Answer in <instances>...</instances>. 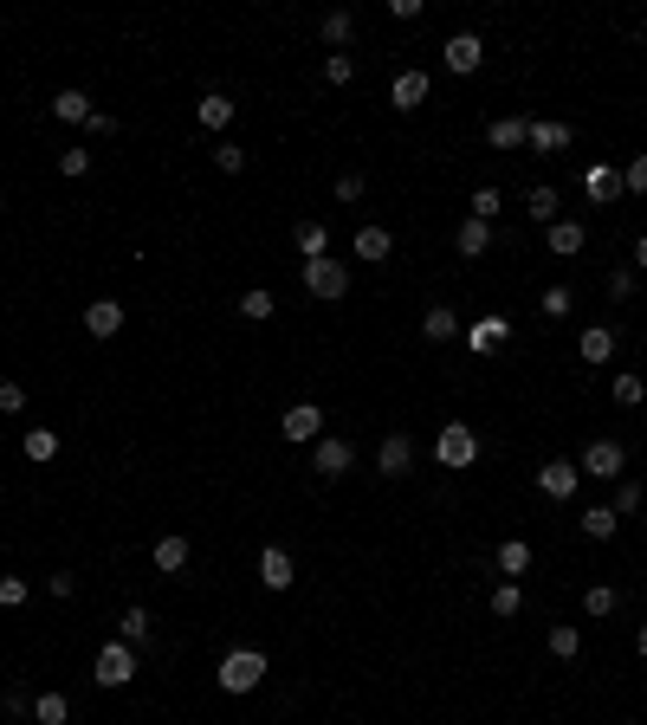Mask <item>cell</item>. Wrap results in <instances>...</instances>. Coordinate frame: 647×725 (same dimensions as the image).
I'll return each mask as SVG.
<instances>
[{
	"instance_id": "1",
	"label": "cell",
	"mask_w": 647,
	"mask_h": 725,
	"mask_svg": "<svg viewBox=\"0 0 647 725\" xmlns=\"http://www.w3.org/2000/svg\"><path fill=\"white\" fill-rule=\"evenodd\" d=\"M266 674H272V667H266V654H259V648H233V654H220V693H253Z\"/></svg>"
},
{
	"instance_id": "2",
	"label": "cell",
	"mask_w": 647,
	"mask_h": 725,
	"mask_svg": "<svg viewBox=\"0 0 647 725\" xmlns=\"http://www.w3.org/2000/svg\"><path fill=\"white\" fill-rule=\"evenodd\" d=\"M136 667H143V654H136L130 641H104L98 661H91V680H98V687H130Z\"/></svg>"
},
{
	"instance_id": "3",
	"label": "cell",
	"mask_w": 647,
	"mask_h": 725,
	"mask_svg": "<svg viewBox=\"0 0 647 725\" xmlns=\"http://www.w3.org/2000/svg\"><path fill=\"white\" fill-rule=\"evenodd\" d=\"M434 460L440 467H473L479 460V434L466 428V421H447V428L434 434Z\"/></svg>"
},
{
	"instance_id": "4",
	"label": "cell",
	"mask_w": 647,
	"mask_h": 725,
	"mask_svg": "<svg viewBox=\"0 0 647 725\" xmlns=\"http://www.w3.org/2000/svg\"><path fill=\"white\" fill-rule=\"evenodd\" d=\"M305 292L311 298H324V305H330V298H343V292H350V266H343V259H305Z\"/></svg>"
},
{
	"instance_id": "5",
	"label": "cell",
	"mask_w": 647,
	"mask_h": 725,
	"mask_svg": "<svg viewBox=\"0 0 647 725\" xmlns=\"http://www.w3.org/2000/svg\"><path fill=\"white\" fill-rule=\"evenodd\" d=\"M622 467H628L622 441H589L583 447V473H589V480H622Z\"/></svg>"
},
{
	"instance_id": "6",
	"label": "cell",
	"mask_w": 647,
	"mask_h": 725,
	"mask_svg": "<svg viewBox=\"0 0 647 725\" xmlns=\"http://www.w3.org/2000/svg\"><path fill=\"white\" fill-rule=\"evenodd\" d=\"M440 59H447V72H460V78H473L479 65H486V46H479V33H453L447 46H440Z\"/></svg>"
},
{
	"instance_id": "7",
	"label": "cell",
	"mask_w": 647,
	"mask_h": 725,
	"mask_svg": "<svg viewBox=\"0 0 647 725\" xmlns=\"http://www.w3.org/2000/svg\"><path fill=\"white\" fill-rule=\"evenodd\" d=\"M311 467H318L324 480H343V473L356 467V447L343 441V434H324V441H318V454H311Z\"/></svg>"
},
{
	"instance_id": "8",
	"label": "cell",
	"mask_w": 647,
	"mask_h": 725,
	"mask_svg": "<svg viewBox=\"0 0 647 725\" xmlns=\"http://www.w3.org/2000/svg\"><path fill=\"white\" fill-rule=\"evenodd\" d=\"M279 428H285V441H324V408L318 402H292Z\"/></svg>"
},
{
	"instance_id": "9",
	"label": "cell",
	"mask_w": 647,
	"mask_h": 725,
	"mask_svg": "<svg viewBox=\"0 0 647 725\" xmlns=\"http://www.w3.org/2000/svg\"><path fill=\"white\" fill-rule=\"evenodd\" d=\"M576 480H583L576 460H544V467H538V492H544V499H570Z\"/></svg>"
},
{
	"instance_id": "10",
	"label": "cell",
	"mask_w": 647,
	"mask_h": 725,
	"mask_svg": "<svg viewBox=\"0 0 647 725\" xmlns=\"http://www.w3.org/2000/svg\"><path fill=\"white\" fill-rule=\"evenodd\" d=\"M583 195L596 201V208H609V201L622 195V169H615V162H589L583 169Z\"/></svg>"
},
{
	"instance_id": "11",
	"label": "cell",
	"mask_w": 647,
	"mask_h": 725,
	"mask_svg": "<svg viewBox=\"0 0 647 725\" xmlns=\"http://www.w3.org/2000/svg\"><path fill=\"white\" fill-rule=\"evenodd\" d=\"M376 473H382V480L415 473V441H408V434H389V441H382V454H376Z\"/></svg>"
},
{
	"instance_id": "12",
	"label": "cell",
	"mask_w": 647,
	"mask_h": 725,
	"mask_svg": "<svg viewBox=\"0 0 647 725\" xmlns=\"http://www.w3.org/2000/svg\"><path fill=\"white\" fill-rule=\"evenodd\" d=\"M259 583H266V590H292V583H298V564H292V551H279V544H266V551H259Z\"/></svg>"
},
{
	"instance_id": "13",
	"label": "cell",
	"mask_w": 647,
	"mask_h": 725,
	"mask_svg": "<svg viewBox=\"0 0 647 725\" xmlns=\"http://www.w3.org/2000/svg\"><path fill=\"white\" fill-rule=\"evenodd\" d=\"M531 149H544V156H563L570 149V123L563 117H531V136H525Z\"/></svg>"
},
{
	"instance_id": "14",
	"label": "cell",
	"mask_w": 647,
	"mask_h": 725,
	"mask_svg": "<svg viewBox=\"0 0 647 725\" xmlns=\"http://www.w3.org/2000/svg\"><path fill=\"white\" fill-rule=\"evenodd\" d=\"M389 104L395 111H421V104H428V72H395Z\"/></svg>"
},
{
	"instance_id": "15",
	"label": "cell",
	"mask_w": 647,
	"mask_h": 725,
	"mask_svg": "<svg viewBox=\"0 0 647 725\" xmlns=\"http://www.w3.org/2000/svg\"><path fill=\"white\" fill-rule=\"evenodd\" d=\"M85 331L91 337H117L123 331V305H117V298H91V305H85Z\"/></svg>"
},
{
	"instance_id": "16",
	"label": "cell",
	"mask_w": 647,
	"mask_h": 725,
	"mask_svg": "<svg viewBox=\"0 0 647 725\" xmlns=\"http://www.w3.org/2000/svg\"><path fill=\"white\" fill-rule=\"evenodd\" d=\"M505 337H512L505 318H479L473 331H466V344H473V357H492V350H505Z\"/></svg>"
},
{
	"instance_id": "17",
	"label": "cell",
	"mask_w": 647,
	"mask_h": 725,
	"mask_svg": "<svg viewBox=\"0 0 647 725\" xmlns=\"http://www.w3.org/2000/svg\"><path fill=\"white\" fill-rule=\"evenodd\" d=\"M486 246H492V221H473V214H466L460 234H453V253H460V259H479Z\"/></svg>"
},
{
	"instance_id": "18",
	"label": "cell",
	"mask_w": 647,
	"mask_h": 725,
	"mask_svg": "<svg viewBox=\"0 0 647 725\" xmlns=\"http://www.w3.org/2000/svg\"><path fill=\"white\" fill-rule=\"evenodd\" d=\"M492 564H499V577H505V583H518V577L531 570V544H525V538H505Z\"/></svg>"
},
{
	"instance_id": "19",
	"label": "cell",
	"mask_w": 647,
	"mask_h": 725,
	"mask_svg": "<svg viewBox=\"0 0 647 725\" xmlns=\"http://www.w3.org/2000/svg\"><path fill=\"white\" fill-rule=\"evenodd\" d=\"M544 240H550V253H557V259L583 253V221H563V214H557V221L544 227Z\"/></svg>"
},
{
	"instance_id": "20",
	"label": "cell",
	"mask_w": 647,
	"mask_h": 725,
	"mask_svg": "<svg viewBox=\"0 0 647 725\" xmlns=\"http://www.w3.org/2000/svg\"><path fill=\"white\" fill-rule=\"evenodd\" d=\"M525 136H531V117H499V123H486V143H492V149H525Z\"/></svg>"
},
{
	"instance_id": "21",
	"label": "cell",
	"mask_w": 647,
	"mask_h": 725,
	"mask_svg": "<svg viewBox=\"0 0 647 725\" xmlns=\"http://www.w3.org/2000/svg\"><path fill=\"white\" fill-rule=\"evenodd\" d=\"M149 557H156L162 577H182V570H188V538H175V531H169V538H156V551H149Z\"/></svg>"
},
{
	"instance_id": "22",
	"label": "cell",
	"mask_w": 647,
	"mask_h": 725,
	"mask_svg": "<svg viewBox=\"0 0 647 725\" xmlns=\"http://www.w3.org/2000/svg\"><path fill=\"white\" fill-rule=\"evenodd\" d=\"M389 253H395L389 227H356V259H369V266H382Z\"/></svg>"
},
{
	"instance_id": "23",
	"label": "cell",
	"mask_w": 647,
	"mask_h": 725,
	"mask_svg": "<svg viewBox=\"0 0 647 725\" xmlns=\"http://www.w3.org/2000/svg\"><path fill=\"white\" fill-rule=\"evenodd\" d=\"M195 117H201V130H227V123H233V98H227V91H208V98L195 104Z\"/></svg>"
},
{
	"instance_id": "24",
	"label": "cell",
	"mask_w": 647,
	"mask_h": 725,
	"mask_svg": "<svg viewBox=\"0 0 647 725\" xmlns=\"http://www.w3.org/2000/svg\"><path fill=\"white\" fill-rule=\"evenodd\" d=\"M350 33H356V13H350V7H330V13H324V46L343 52V46H350Z\"/></svg>"
},
{
	"instance_id": "25",
	"label": "cell",
	"mask_w": 647,
	"mask_h": 725,
	"mask_svg": "<svg viewBox=\"0 0 647 725\" xmlns=\"http://www.w3.org/2000/svg\"><path fill=\"white\" fill-rule=\"evenodd\" d=\"M272 311H279V298H272L266 285H253V292H240V318H246V324H272Z\"/></svg>"
},
{
	"instance_id": "26",
	"label": "cell",
	"mask_w": 647,
	"mask_h": 725,
	"mask_svg": "<svg viewBox=\"0 0 647 725\" xmlns=\"http://www.w3.org/2000/svg\"><path fill=\"white\" fill-rule=\"evenodd\" d=\"M149 628H156V615H149L143 603H136V609H123V622H117V641H130V648H143V641H149Z\"/></svg>"
},
{
	"instance_id": "27",
	"label": "cell",
	"mask_w": 647,
	"mask_h": 725,
	"mask_svg": "<svg viewBox=\"0 0 647 725\" xmlns=\"http://www.w3.org/2000/svg\"><path fill=\"white\" fill-rule=\"evenodd\" d=\"M421 331H428V344H453V337H460V318H453L447 305H428V318H421Z\"/></svg>"
},
{
	"instance_id": "28",
	"label": "cell",
	"mask_w": 647,
	"mask_h": 725,
	"mask_svg": "<svg viewBox=\"0 0 647 725\" xmlns=\"http://www.w3.org/2000/svg\"><path fill=\"white\" fill-rule=\"evenodd\" d=\"M615 357V331L609 324H589L583 331V363H609Z\"/></svg>"
},
{
	"instance_id": "29",
	"label": "cell",
	"mask_w": 647,
	"mask_h": 725,
	"mask_svg": "<svg viewBox=\"0 0 647 725\" xmlns=\"http://www.w3.org/2000/svg\"><path fill=\"white\" fill-rule=\"evenodd\" d=\"M33 719L39 725H65L72 719V700H65V693H33Z\"/></svg>"
},
{
	"instance_id": "30",
	"label": "cell",
	"mask_w": 647,
	"mask_h": 725,
	"mask_svg": "<svg viewBox=\"0 0 647 725\" xmlns=\"http://www.w3.org/2000/svg\"><path fill=\"white\" fill-rule=\"evenodd\" d=\"M52 117L59 123H91V98L85 91H59V98H52Z\"/></svg>"
},
{
	"instance_id": "31",
	"label": "cell",
	"mask_w": 647,
	"mask_h": 725,
	"mask_svg": "<svg viewBox=\"0 0 647 725\" xmlns=\"http://www.w3.org/2000/svg\"><path fill=\"white\" fill-rule=\"evenodd\" d=\"M550 654H557V661H576V654H583V628L557 622V628H550Z\"/></svg>"
},
{
	"instance_id": "32",
	"label": "cell",
	"mask_w": 647,
	"mask_h": 725,
	"mask_svg": "<svg viewBox=\"0 0 647 725\" xmlns=\"http://www.w3.org/2000/svg\"><path fill=\"white\" fill-rule=\"evenodd\" d=\"M298 253H305V259H324L330 253V227L324 221H298Z\"/></svg>"
},
{
	"instance_id": "33",
	"label": "cell",
	"mask_w": 647,
	"mask_h": 725,
	"mask_svg": "<svg viewBox=\"0 0 647 725\" xmlns=\"http://www.w3.org/2000/svg\"><path fill=\"white\" fill-rule=\"evenodd\" d=\"M615 525H622V518H615V505H589V512H583V538H615Z\"/></svg>"
},
{
	"instance_id": "34",
	"label": "cell",
	"mask_w": 647,
	"mask_h": 725,
	"mask_svg": "<svg viewBox=\"0 0 647 725\" xmlns=\"http://www.w3.org/2000/svg\"><path fill=\"white\" fill-rule=\"evenodd\" d=\"M525 208H531V221H538V227H550V221H557V188H531Z\"/></svg>"
},
{
	"instance_id": "35",
	"label": "cell",
	"mask_w": 647,
	"mask_h": 725,
	"mask_svg": "<svg viewBox=\"0 0 647 725\" xmlns=\"http://www.w3.org/2000/svg\"><path fill=\"white\" fill-rule=\"evenodd\" d=\"M635 512H641V480L622 473V480H615V518H635Z\"/></svg>"
},
{
	"instance_id": "36",
	"label": "cell",
	"mask_w": 647,
	"mask_h": 725,
	"mask_svg": "<svg viewBox=\"0 0 647 725\" xmlns=\"http://www.w3.org/2000/svg\"><path fill=\"white\" fill-rule=\"evenodd\" d=\"M570 305H576V298H570V285H550V292L538 298V311H544V318H570Z\"/></svg>"
},
{
	"instance_id": "37",
	"label": "cell",
	"mask_w": 647,
	"mask_h": 725,
	"mask_svg": "<svg viewBox=\"0 0 647 725\" xmlns=\"http://www.w3.org/2000/svg\"><path fill=\"white\" fill-rule=\"evenodd\" d=\"M324 78H330V85H350V78H356V59H350V52H324Z\"/></svg>"
},
{
	"instance_id": "38",
	"label": "cell",
	"mask_w": 647,
	"mask_h": 725,
	"mask_svg": "<svg viewBox=\"0 0 647 725\" xmlns=\"http://www.w3.org/2000/svg\"><path fill=\"white\" fill-rule=\"evenodd\" d=\"M52 454H59V434H52V428H33V434H26V460H52Z\"/></svg>"
},
{
	"instance_id": "39",
	"label": "cell",
	"mask_w": 647,
	"mask_h": 725,
	"mask_svg": "<svg viewBox=\"0 0 647 725\" xmlns=\"http://www.w3.org/2000/svg\"><path fill=\"white\" fill-rule=\"evenodd\" d=\"M615 402H622V408H641L647 402V382L641 376H615Z\"/></svg>"
},
{
	"instance_id": "40",
	"label": "cell",
	"mask_w": 647,
	"mask_h": 725,
	"mask_svg": "<svg viewBox=\"0 0 647 725\" xmlns=\"http://www.w3.org/2000/svg\"><path fill=\"white\" fill-rule=\"evenodd\" d=\"M583 609L589 615H615V590H609V583H589V590H583Z\"/></svg>"
},
{
	"instance_id": "41",
	"label": "cell",
	"mask_w": 647,
	"mask_h": 725,
	"mask_svg": "<svg viewBox=\"0 0 647 725\" xmlns=\"http://www.w3.org/2000/svg\"><path fill=\"white\" fill-rule=\"evenodd\" d=\"M214 169H220V175H240V169H246V149H240V143H220V149H214Z\"/></svg>"
},
{
	"instance_id": "42",
	"label": "cell",
	"mask_w": 647,
	"mask_h": 725,
	"mask_svg": "<svg viewBox=\"0 0 647 725\" xmlns=\"http://www.w3.org/2000/svg\"><path fill=\"white\" fill-rule=\"evenodd\" d=\"M518 609H525L518 583H499V590H492V615H518Z\"/></svg>"
},
{
	"instance_id": "43",
	"label": "cell",
	"mask_w": 647,
	"mask_h": 725,
	"mask_svg": "<svg viewBox=\"0 0 647 725\" xmlns=\"http://www.w3.org/2000/svg\"><path fill=\"white\" fill-rule=\"evenodd\" d=\"M622 195H647V156H635L622 169Z\"/></svg>"
},
{
	"instance_id": "44",
	"label": "cell",
	"mask_w": 647,
	"mask_h": 725,
	"mask_svg": "<svg viewBox=\"0 0 647 725\" xmlns=\"http://www.w3.org/2000/svg\"><path fill=\"white\" fill-rule=\"evenodd\" d=\"M26 596H33V590H26V577H0V609H20Z\"/></svg>"
},
{
	"instance_id": "45",
	"label": "cell",
	"mask_w": 647,
	"mask_h": 725,
	"mask_svg": "<svg viewBox=\"0 0 647 725\" xmlns=\"http://www.w3.org/2000/svg\"><path fill=\"white\" fill-rule=\"evenodd\" d=\"M499 208H505V201H499V188H479V195H473V221H492Z\"/></svg>"
},
{
	"instance_id": "46",
	"label": "cell",
	"mask_w": 647,
	"mask_h": 725,
	"mask_svg": "<svg viewBox=\"0 0 647 725\" xmlns=\"http://www.w3.org/2000/svg\"><path fill=\"white\" fill-rule=\"evenodd\" d=\"M20 408H26V389L20 382H0V415H20Z\"/></svg>"
},
{
	"instance_id": "47",
	"label": "cell",
	"mask_w": 647,
	"mask_h": 725,
	"mask_svg": "<svg viewBox=\"0 0 647 725\" xmlns=\"http://www.w3.org/2000/svg\"><path fill=\"white\" fill-rule=\"evenodd\" d=\"M363 188H369V182H363L356 169H350V175H337V201H363Z\"/></svg>"
},
{
	"instance_id": "48",
	"label": "cell",
	"mask_w": 647,
	"mask_h": 725,
	"mask_svg": "<svg viewBox=\"0 0 647 725\" xmlns=\"http://www.w3.org/2000/svg\"><path fill=\"white\" fill-rule=\"evenodd\" d=\"M628 292H635V272H628V266H622V272H609V298H615V305H622Z\"/></svg>"
},
{
	"instance_id": "49",
	"label": "cell",
	"mask_w": 647,
	"mask_h": 725,
	"mask_svg": "<svg viewBox=\"0 0 647 725\" xmlns=\"http://www.w3.org/2000/svg\"><path fill=\"white\" fill-rule=\"evenodd\" d=\"M59 169H65V175H85V169H91V149H65Z\"/></svg>"
},
{
	"instance_id": "50",
	"label": "cell",
	"mask_w": 647,
	"mask_h": 725,
	"mask_svg": "<svg viewBox=\"0 0 647 725\" xmlns=\"http://www.w3.org/2000/svg\"><path fill=\"white\" fill-rule=\"evenodd\" d=\"M72 590H78V583H72V570H52V577H46V596H59V603H65Z\"/></svg>"
},
{
	"instance_id": "51",
	"label": "cell",
	"mask_w": 647,
	"mask_h": 725,
	"mask_svg": "<svg viewBox=\"0 0 647 725\" xmlns=\"http://www.w3.org/2000/svg\"><path fill=\"white\" fill-rule=\"evenodd\" d=\"M7 713H13V725H20V713H33V693L13 687V693H7Z\"/></svg>"
},
{
	"instance_id": "52",
	"label": "cell",
	"mask_w": 647,
	"mask_h": 725,
	"mask_svg": "<svg viewBox=\"0 0 647 725\" xmlns=\"http://www.w3.org/2000/svg\"><path fill=\"white\" fill-rule=\"evenodd\" d=\"M85 130H91V136H117V117H110V111H91Z\"/></svg>"
},
{
	"instance_id": "53",
	"label": "cell",
	"mask_w": 647,
	"mask_h": 725,
	"mask_svg": "<svg viewBox=\"0 0 647 725\" xmlns=\"http://www.w3.org/2000/svg\"><path fill=\"white\" fill-rule=\"evenodd\" d=\"M635 266H641V272H647V234H641V240H635Z\"/></svg>"
},
{
	"instance_id": "54",
	"label": "cell",
	"mask_w": 647,
	"mask_h": 725,
	"mask_svg": "<svg viewBox=\"0 0 647 725\" xmlns=\"http://www.w3.org/2000/svg\"><path fill=\"white\" fill-rule=\"evenodd\" d=\"M635 648H641V654H647V622H641V635H635Z\"/></svg>"
}]
</instances>
